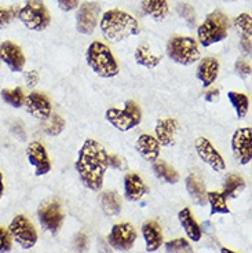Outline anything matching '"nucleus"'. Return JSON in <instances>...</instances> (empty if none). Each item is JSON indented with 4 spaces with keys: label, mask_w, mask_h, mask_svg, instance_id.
Masks as SVG:
<instances>
[{
    "label": "nucleus",
    "mask_w": 252,
    "mask_h": 253,
    "mask_svg": "<svg viewBox=\"0 0 252 253\" xmlns=\"http://www.w3.org/2000/svg\"><path fill=\"white\" fill-rule=\"evenodd\" d=\"M75 168L87 189L100 191L109 168V154L98 140L86 139L79 150Z\"/></svg>",
    "instance_id": "f257e3e1"
},
{
    "label": "nucleus",
    "mask_w": 252,
    "mask_h": 253,
    "mask_svg": "<svg viewBox=\"0 0 252 253\" xmlns=\"http://www.w3.org/2000/svg\"><path fill=\"white\" fill-rule=\"evenodd\" d=\"M100 28L102 36L112 43H120L131 36H137L141 32L138 21L131 14L121 10L106 11L100 21Z\"/></svg>",
    "instance_id": "f03ea898"
},
{
    "label": "nucleus",
    "mask_w": 252,
    "mask_h": 253,
    "mask_svg": "<svg viewBox=\"0 0 252 253\" xmlns=\"http://www.w3.org/2000/svg\"><path fill=\"white\" fill-rule=\"evenodd\" d=\"M86 61L95 75L102 79H112L119 73V63L113 52L105 43L93 42L86 52Z\"/></svg>",
    "instance_id": "7ed1b4c3"
},
{
    "label": "nucleus",
    "mask_w": 252,
    "mask_h": 253,
    "mask_svg": "<svg viewBox=\"0 0 252 253\" xmlns=\"http://www.w3.org/2000/svg\"><path fill=\"white\" fill-rule=\"evenodd\" d=\"M229 29H230L229 17L219 10H215L211 14H208L204 22L199 26L197 38L202 47H209L225 40L227 38Z\"/></svg>",
    "instance_id": "20e7f679"
},
{
    "label": "nucleus",
    "mask_w": 252,
    "mask_h": 253,
    "mask_svg": "<svg viewBox=\"0 0 252 253\" xmlns=\"http://www.w3.org/2000/svg\"><path fill=\"white\" fill-rule=\"evenodd\" d=\"M167 55L175 63L189 66L200 59V50L196 39L190 36H174L167 43Z\"/></svg>",
    "instance_id": "39448f33"
},
{
    "label": "nucleus",
    "mask_w": 252,
    "mask_h": 253,
    "mask_svg": "<svg viewBox=\"0 0 252 253\" xmlns=\"http://www.w3.org/2000/svg\"><path fill=\"white\" fill-rule=\"evenodd\" d=\"M105 119L116 129H119L121 132H127L141 124L142 110L137 102L127 101L123 109H107L105 113Z\"/></svg>",
    "instance_id": "423d86ee"
},
{
    "label": "nucleus",
    "mask_w": 252,
    "mask_h": 253,
    "mask_svg": "<svg viewBox=\"0 0 252 253\" xmlns=\"http://www.w3.org/2000/svg\"><path fill=\"white\" fill-rule=\"evenodd\" d=\"M17 17L26 29L35 32L45 31L51 22L50 11L42 0H28L18 10Z\"/></svg>",
    "instance_id": "0eeeda50"
},
{
    "label": "nucleus",
    "mask_w": 252,
    "mask_h": 253,
    "mask_svg": "<svg viewBox=\"0 0 252 253\" xmlns=\"http://www.w3.org/2000/svg\"><path fill=\"white\" fill-rule=\"evenodd\" d=\"M8 233L11 235V240L22 248V249H31L38 242V231L25 215H15L13 220L8 224Z\"/></svg>",
    "instance_id": "6e6552de"
},
{
    "label": "nucleus",
    "mask_w": 252,
    "mask_h": 253,
    "mask_svg": "<svg viewBox=\"0 0 252 253\" xmlns=\"http://www.w3.org/2000/svg\"><path fill=\"white\" fill-rule=\"evenodd\" d=\"M38 219L40 226L51 234H57L63 223L62 205L57 198H49L39 205Z\"/></svg>",
    "instance_id": "1a4fd4ad"
},
{
    "label": "nucleus",
    "mask_w": 252,
    "mask_h": 253,
    "mask_svg": "<svg viewBox=\"0 0 252 253\" xmlns=\"http://www.w3.org/2000/svg\"><path fill=\"white\" fill-rule=\"evenodd\" d=\"M101 6L97 1H86L76 13V29L82 35H91L100 21Z\"/></svg>",
    "instance_id": "9d476101"
},
{
    "label": "nucleus",
    "mask_w": 252,
    "mask_h": 253,
    "mask_svg": "<svg viewBox=\"0 0 252 253\" xmlns=\"http://www.w3.org/2000/svg\"><path fill=\"white\" fill-rule=\"evenodd\" d=\"M137 241V230L131 223L114 224L107 235L109 245L116 251H130Z\"/></svg>",
    "instance_id": "9b49d317"
},
{
    "label": "nucleus",
    "mask_w": 252,
    "mask_h": 253,
    "mask_svg": "<svg viewBox=\"0 0 252 253\" xmlns=\"http://www.w3.org/2000/svg\"><path fill=\"white\" fill-rule=\"evenodd\" d=\"M232 150L234 157L241 165L251 163L252 158V129L251 126H243L236 129L232 136Z\"/></svg>",
    "instance_id": "f8f14e48"
},
{
    "label": "nucleus",
    "mask_w": 252,
    "mask_h": 253,
    "mask_svg": "<svg viewBox=\"0 0 252 253\" xmlns=\"http://www.w3.org/2000/svg\"><path fill=\"white\" fill-rule=\"evenodd\" d=\"M0 62H3L13 73H19L25 68V54L14 42L6 40L0 43Z\"/></svg>",
    "instance_id": "ddd939ff"
},
{
    "label": "nucleus",
    "mask_w": 252,
    "mask_h": 253,
    "mask_svg": "<svg viewBox=\"0 0 252 253\" xmlns=\"http://www.w3.org/2000/svg\"><path fill=\"white\" fill-rule=\"evenodd\" d=\"M196 152L199 154V157L202 160V163H205L212 168V171L221 172L225 171L226 168V163L221 156V153L215 149L212 143L207 139V138H197L196 139Z\"/></svg>",
    "instance_id": "4468645a"
},
{
    "label": "nucleus",
    "mask_w": 252,
    "mask_h": 253,
    "mask_svg": "<svg viewBox=\"0 0 252 253\" xmlns=\"http://www.w3.org/2000/svg\"><path fill=\"white\" fill-rule=\"evenodd\" d=\"M26 157L29 164L35 167V175L43 176L51 171V163L47 150L43 143L40 142H31L26 147Z\"/></svg>",
    "instance_id": "2eb2a0df"
},
{
    "label": "nucleus",
    "mask_w": 252,
    "mask_h": 253,
    "mask_svg": "<svg viewBox=\"0 0 252 253\" xmlns=\"http://www.w3.org/2000/svg\"><path fill=\"white\" fill-rule=\"evenodd\" d=\"M25 109L32 117L38 119V120L46 121L51 116V102L50 98L43 92L33 91L31 94L25 96Z\"/></svg>",
    "instance_id": "dca6fc26"
},
{
    "label": "nucleus",
    "mask_w": 252,
    "mask_h": 253,
    "mask_svg": "<svg viewBox=\"0 0 252 253\" xmlns=\"http://www.w3.org/2000/svg\"><path fill=\"white\" fill-rule=\"evenodd\" d=\"M179 129V123L175 119H161L156 123L154 126V138L160 146L175 145V135Z\"/></svg>",
    "instance_id": "f3484780"
},
{
    "label": "nucleus",
    "mask_w": 252,
    "mask_h": 253,
    "mask_svg": "<svg viewBox=\"0 0 252 253\" xmlns=\"http://www.w3.org/2000/svg\"><path fill=\"white\" fill-rule=\"evenodd\" d=\"M219 75V61L214 57H205L197 66L196 76L202 82V87H209L215 83Z\"/></svg>",
    "instance_id": "a211bd4d"
},
{
    "label": "nucleus",
    "mask_w": 252,
    "mask_h": 253,
    "mask_svg": "<svg viewBox=\"0 0 252 253\" xmlns=\"http://www.w3.org/2000/svg\"><path fill=\"white\" fill-rule=\"evenodd\" d=\"M148 186L138 173L131 172L124 176V196L128 201H139L145 194H148Z\"/></svg>",
    "instance_id": "6ab92c4d"
},
{
    "label": "nucleus",
    "mask_w": 252,
    "mask_h": 253,
    "mask_svg": "<svg viewBox=\"0 0 252 253\" xmlns=\"http://www.w3.org/2000/svg\"><path fill=\"white\" fill-rule=\"evenodd\" d=\"M137 152L141 154V157L149 161V163H154L156 160H158L160 156V143L154 136H151V133H142L139 135V138L137 139L135 143Z\"/></svg>",
    "instance_id": "aec40b11"
},
{
    "label": "nucleus",
    "mask_w": 252,
    "mask_h": 253,
    "mask_svg": "<svg viewBox=\"0 0 252 253\" xmlns=\"http://www.w3.org/2000/svg\"><path fill=\"white\" fill-rule=\"evenodd\" d=\"M142 237L145 240L146 251L156 252L163 245V233L156 221H145L142 226Z\"/></svg>",
    "instance_id": "412c9836"
},
{
    "label": "nucleus",
    "mask_w": 252,
    "mask_h": 253,
    "mask_svg": "<svg viewBox=\"0 0 252 253\" xmlns=\"http://www.w3.org/2000/svg\"><path fill=\"white\" fill-rule=\"evenodd\" d=\"M178 219H179V223H181V226L185 230L186 235L189 237V240H192L193 242H199V241L202 240V230L199 226V223L196 221L195 217H193L189 208H183L182 211H179Z\"/></svg>",
    "instance_id": "4be33fe9"
},
{
    "label": "nucleus",
    "mask_w": 252,
    "mask_h": 253,
    "mask_svg": "<svg viewBox=\"0 0 252 253\" xmlns=\"http://www.w3.org/2000/svg\"><path fill=\"white\" fill-rule=\"evenodd\" d=\"M141 7H142V11L146 15L151 17L157 22L164 21L165 17L168 15V11H170L167 0H142Z\"/></svg>",
    "instance_id": "5701e85b"
},
{
    "label": "nucleus",
    "mask_w": 252,
    "mask_h": 253,
    "mask_svg": "<svg viewBox=\"0 0 252 253\" xmlns=\"http://www.w3.org/2000/svg\"><path fill=\"white\" fill-rule=\"evenodd\" d=\"M100 203H101V208L105 212V215L117 216L121 212V207H123L121 198L113 190L103 191L100 198Z\"/></svg>",
    "instance_id": "b1692460"
},
{
    "label": "nucleus",
    "mask_w": 252,
    "mask_h": 253,
    "mask_svg": "<svg viewBox=\"0 0 252 253\" xmlns=\"http://www.w3.org/2000/svg\"><path fill=\"white\" fill-rule=\"evenodd\" d=\"M151 168H153L154 175H156L158 179L164 180L165 183L175 184L179 182V173L175 171V168H172L171 165L167 164L163 160H156V161L153 163V167H151Z\"/></svg>",
    "instance_id": "393cba45"
},
{
    "label": "nucleus",
    "mask_w": 252,
    "mask_h": 253,
    "mask_svg": "<svg viewBox=\"0 0 252 253\" xmlns=\"http://www.w3.org/2000/svg\"><path fill=\"white\" fill-rule=\"evenodd\" d=\"M186 189H188L189 196L193 198V201L197 203V205H204V203L207 201L205 186L195 175H190V176L186 177Z\"/></svg>",
    "instance_id": "a878e982"
},
{
    "label": "nucleus",
    "mask_w": 252,
    "mask_h": 253,
    "mask_svg": "<svg viewBox=\"0 0 252 253\" xmlns=\"http://www.w3.org/2000/svg\"><path fill=\"white\" fill-rule=\"evenodd\" d=\"M134 57H135V61H137L138 65H142V66H145L148 69L156 68L160 63V61H161V57L154 55L151 51V47L148 44L138 45V48L135 50Z\"/></svg>",
    "instance_id": "bb28decb"
},
{
    "label": "nucleus",
    "mask_w": 252,
    "mask_h": 253,
    "mask_svg": "<svg viewBox=\"0 0 252 253\" xmlns=\"http://www.w3.org/2000/svg\"><path fill=\"white\" fill-rule=\"evenodd\" d=\"M246 189V180L240 175L236 173H230L229 176L225 179V184H223V196L225 198H236L240 196V193Z\"/></svg>",
    "instance_id": "cd10ccee"
},
{
    "label": "nucleus",
    "mask_w": 252,
    "mask_h": 253,
    "mask_svg": "<svg viewBox=\"0 0 252 253\" xmlns=\"http://www.w3.org/2000/svg\"><path fill=\"white\" fill-rule=\"evenodd\" d=\"M207 201L211 207V215H229L230 209L227 207L226 198L222 193L218 191H208Z\"/></svg>",
    "instance_id": "c85d7f7f"
},
{
    "label": "nucleus",
    "mask_w": 252,
    "mask_h": 253,
    "mask_svg": "<svg viewBox=\"0 0 252 253\" xmlns=\"http://www.w3.org/2000/svg\"><path fill=\"white\" fill-rule=\"evenodd\" d=\"M0 96L4 103L10 105L11 108L19 109L24 106L25 103V94L24 89L21 87H15V88H3L0 91Z\"/></svg>",
    "instance_id": "c756f323"
},
{
    "label": "nucleus",
    "mask_w": 252,
    "mask_h": 253,
    "mask_svg": "<svg viewBox=\"0 0 252 253\" xmlns=\"http://www.w3.org/2000/svg\"><path fill=\"white\" fill-rule=\"evenodd\" d=\"M227 98L232 103V106L237 113L239 119H244L250 110V98L246 94L241 92H236V91H230L227 92Z\"/></svg>",
    "instance_id": "7c9ffc66"
},
{
    "label": "nucleus",
    "mask_w": 252,
    "mask_h": 253,
    "mask_svg": "<svg viewBox=\"0 0 252 253\" xmlns=\"http://www.w3.org/2000/svg\"><path fill=\"white\" fill-rule=\"evenodd\" d=\"M234 26L241 33V38L251 39L252 36V17L251 14L243 13L234 19Z\"/></svg>",
    "instance_id": "2f4dec72"
},
{
    "label": "nucleus",
    "mask_w": 252,
    "mask_h": 253,
    "mask_svg": "<svg viewBox=\"0 0 252 253\" xmlns=\"http://www.w3.org/2000/svg\"><path fill=\"white\" fill-rule=\"evenodd\" d=\"M65 129V120H63L61 116L54 114L50 116L45 124V132L50 136H58L59 133L62 132Z\"/></svg>",
    "instance_id": "473e14b6"
},
{
    "label": "nucleus",
    "mask_w": 252,
    "mask_h": 253,
    "mask_svg": "<svg viewBox=\"0 0 252 253\" xmlns=\"http://www.w3.org/2000/svg\"><path fill=\"white\" fill-rule=\"evenodd\" d=\"M165 252L167 253H193L192 247L185 238H177L165 242Z\"/></svg>",
    "instance_id": "72a5a7b5"
},
{
    "label": "nucleus",
    "mask_w": 252,
    "mask_h": 253,
    "mask_svg": "<svg viewBox=\"0 0 252 253\" xmlns=\"http://www.w3.org/2000/svg\"><path fill=\"white\" fill-rule=\"evenodd\" d=\"M177 11L178 14L188 22V25H196V19H197V17H196L195 8L190 6V4H188V3H179L177 6Z\"/></svg>",
    "instance_id": "f704fd0d"
},
{
    "label": "nucleus",
    "mask_w": 252,
    "mask_h": 253,
    "mask_svg": "<svg viewBox=\"0 0 252 253\" xmlns=\"http://www.w3.org/2000/svg\"><path fill=\"white\" fill-rule=\"evenodd\" d=\"M18 10L19 8H17V7H10V8L0 7V29L8 25L18 15Z\"/></svg>",
    "instance_id": "c9c22d12"
},
{
    "label": "nucleus",
    "mask_w": 252,
    "mask_h": 253,
    "mask_svg": "<svg viewBox=\"0 0 252 253\" xmlns=\"http://www.w3.org/2000/svg\"><path fill=\"white\" fill-rule=\"evenodd\" d=\"M13 248V240L8 230L3 226H0V253L11 252Z\"/></svg>",
    "instance_id": "e433bc0d"
},
{
    "label": "nucleus",
    "mask_w": 252,
    "mask_h": 253,
    "mask_svg": "<svg viewBox=\"0 0 252 253\" xmlns=\"http://www.w3.org/2000/svg\"><path fill=\"white\" fill-rule=\"evenodd\" d=\"M89 237L84 234V233H79L75 237V248L77 252H86L89 249Z\"/></svg>",
    "instance_id": "4c0bfd02"
},
{
    "label": "nucleus",
    "mask_w": 252,
    "mask_h": 253,
    "mask_svg": "<svg viewBox=\"0 0 252 253\" xmlns=\"http://www.w3.org/2000/svg\"><path fill=\"white\" fill-rule=\"evenodd\" d=\"M234 68L237 70V73L241 75L243 77L251 76V65L246 62V61H237L236 65H234Z\"/></svg>",
    "instance_id": "58836bf2"
},
{
    "label": "nucleus",
    "mask_w": 252,
    "mask_h": 253,
    "mask_svg": "<svg viewBox=\"0 0 252 253\" xmlns=\"http://www.w3.org/2000/svg\"><path fill=\"white\" fill-rule=\"evenodd\" d=\"M109 167H113L116 169H124L126 167V163L124 160L120 157V156H116V154H109Z\"/></svg>",
    "instance_id": "ea45409f"
},
{
    "label": "nucleus",
    "mask_w": 252,
    "mask_h": 253,
    "mask_svg": "<svg viewBox=\"0 0 252 253\" xmlns=\"http://www.w3.org/2000/svg\"><path fill=\"white\" fill-rule=\"evenodd\" d=\"M58 6L63 11H72L79 6V0H57Z\"/></svg>",
    "instance_id": "a19ab883"
},
{
    "label": "nucleus",
    "mask_w": 252,
    "mask_h": 253,
    "mask_svg": "<svg viewBox=\"0 0 252 253\" xmlns=\"http://www.w3.org/2000/svg\"><path fill=\"white\" fill-rule=\"evenodd\" d=\"M25 82H26V85H28L29 88H33V87H35V85L39 83L38 72H36V70H29V72H26Z\"/></svg>",
    "instance_id": "79ce46f5"
},
{
    "label": "nucleus",
    "mask_w": 252,
    "mask_h": 253,
    "mask_svg": "<svg viewBox=\"0 0 252 253\" xmlns=\"http://www.w3.org/2000/svg\"><path fill=\"white\" fill-rule=\"evenodd\" d=\"M240 47H241V50H243V52H244L246 55H251V39L241 38Z\"/></svg>",
    "instance_id": "37998d69"
},
{
    "label": "nucleus",
    "mask_w": 252,
    "mask_h": 253,
    "mask_svg": "<svg viewBox=\"0 0 252 253\" xmlns=\"http://www.w3.org/2000/svg\"><path fill=\"white\" fill-rule=\"evenodd\" d=\"M218 96H219V89H218V88L209 89L207 94H205V101H207V102H214L215 99H218Z\"/></svg>",
    "instance_id": "c03bdc74"
},
{
    "label": "nucleus",
    "mask_w": 252,
    "mask_h": 253,
    "mask_svg": "<svg viewBox=\"0 0 252 253\" xmlns=\"http://www.w3.org/2000/svg\"><path fill=\"white\" fill-rule=\"evenodd\" d=\"M4 177H3V173L0 171V200H1V197L4 194Z\"/></svg>",
    "instance_id": "a18cd8bd"
},
{
    "label": "nucleus",
    "mask_w": 252,
    "mask_h": 253,
    "mask_svg": "<svg viewBox=\"0 0 252 253\" xmlns=\"http://www.w3.org/2000/svg\"><path fill=\"white\" fill-rule=\"evenodd\" d=\"M221 253H236L233 251H230V249H227V248H222Z\"/></svg>",
    "instance_id": "49530a36"
}]
</instances>
